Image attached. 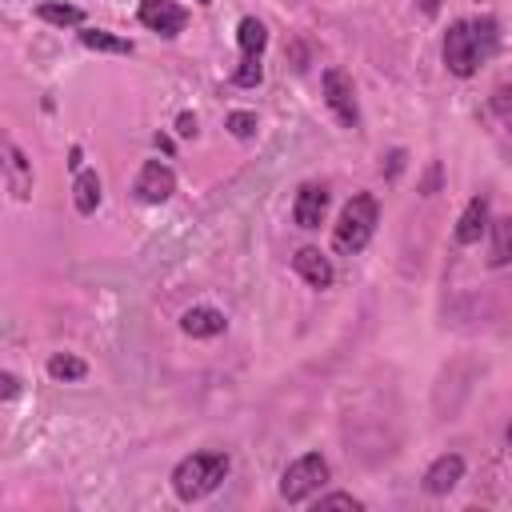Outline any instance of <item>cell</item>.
Here are the masks:
<instances>
[{
	"instance_id": "20",
	"label": "cell",
	"mask_w": 512,
	"mask_h": 512,
	"mask_svg": "<svg viewBox=\"0 0 512 512\" xmlns=\"http://www.w3.org/2000/svg\"><path fill=\"white\" fill-rule=\"evenodd\" d=\"M260 80H264L260 56H244V60H240V68L232 72V84H236V88H256Z\"/></svg>"
},
{
	"instance_id": "11",
	"label": "cell",
	"mask_w": 512,
	"mask_h": 512,
	"mask_svg": "<svg viewBox=\"0 0 512 512\" xmlns=\"http://www.w3.org/2000/svg\"><path fill=\"white\" fill-rule=\"evenodd\" d=\"M292 268H296V276H304L312 288H332V280H336L332 260H328L320 248H300V252L292 256Z\"/></svg>"
},
{
	"instance_id": "10",
	"label": "cell",
	"mask_w": 512,
	"mask_h": 512,
	"mask_svg": "<svg viewBox=\"0 0 512 512\" xmlns=\"http://www.w3.org/2000/svg\"><path fill=\"white\" fill-rule=\"evenodd\" d=\"M4 180H8V192L16 200H28L32 196V164L16 148V140H4Z\"/></svg>"
},
{
	"instance_id": "3",
	"label": "cell",
	"mask_w": 512,
	"mask_h": 512,
	"mask_svg": "<svg viewBox=\"0 0 512 512\" xmlns=\"http://www.w3.org/2000/svg\"><path fill=\"white\" fill-rule=\"evenodd\" d=\"M228 476V456L224 452H192L172 468V488L180 500H204L208 492L220 488V480Z\"/></svg>"
},
{
	"instance_id": "9",
	"label": "cell",
	"mask_w": 512,
	"mask_h": 512,
	"mask_svg": "<svg viewBox=\"0 0 512 512\" xmlns=\"http://www.w3.org/2000/svg\"><path fill=\"white\" fill-rule=\"evenodd\" d=\"M460 480H464V456L444 452V456H436V460L428 464V472H424V492H432V496H448Z\"/></svg>"
},
{
	"instance_id": "27",
	"label": "cell",
	"mask_w": 512,
	"mask_h": 512,
	"mask_svg": "<svg viewBox=\"0 0 512 512\" xmlns=\"http://www.w3.org/2000/svg\"><path fill=\"white\" fill-rule=\"evenodd\" d=\"M196 4H212V0H196Z\"/></svg>"
},
{
	"instance_id": "12",
	"label": "cell",
	"mask_w": 512,
	"mask_h": 512,
	"mask_svg": "<svg viewBox=\"0 0 512 512\" xmlns=\"http://www.w3.org/2000/svg\"><path fill=\"white\" fill-rule=\"evenodd\" d=\"M180 328H184L188 336H196V340H208V336H220V332L228 328V320H224L220 308L196 304V308H188V312L180 316Z\"/></svg>"
},
{
	"instance_id": "19",
	"label": "cell",
	"mask_w": 512,
	"mask_h": 512,
	"mask_svg": "<svg viewBox=\"0 0 512 512\" xmlns=\"http://www.w3.org/2000/svg\"><path fill=\"white\" fill-rule=\"evenodd\" d=\"M36 16L44 20V24H56V28H72V24H84V12L80 8H72V4H40L36 8Z\"/></svg>"
},
{
	"instance_id": "16",
	"label": "cell",
	"mask_w": 512,
	"mask_h": 512,
	"mask_svg": "<svg viewBox=\"0 0 512 512\" xmlns=\"http://www.w3.org/2000/svg\"><path fill=\"white\" fill-rule=\"evenodd\" d=\"M80 44L84 48H92V52H112V56H132V40H124V36H112V32H104V28H84L80 32Z\"/></svg>"
},
{
	"instance_id": "26",
	"label": "cell",
	"mask_w": 512,
	"mask_h": 512,
	"mask_svg": "<svg viewBox=\"0 0 512 512\" xmlns=\"http://www.w3.org/2000/svg\"><path fill=\"white\" fill-rule=\"evenodd\" d=\"M508 444H512V424H508Z\"/></svg>"
},
{
	"instance_id": "6",
	"label": "cell",
	"mask_w": 512,
	"mask_h": 512,
	"mask_svg": "<svg viewBox=\"0 0 512 512\" xmlns=\"http://www.w3.org/2000/svg\"><path fill=\"white\" fill-rule=\"evenodd\" d=\"M140 24H144V28H152L156 36L172 40V36H180V32H184L188 12H184L180 4H172V0H140Z\"/></svg>"
},
{
	"instance_id": "25",
	"label": "cell",
	"mask_w": 512,
	"mask_h": 512,
	"mask_svg": "<svg viewBox=\"0 0 512 512\" xmlns=\"http://www.w3.org/2000/svg\"><path fill=\"white\" fill-rule=\"evenodd\" d=\"M416 4H420V12H424V16H436L444 0H416Z\"/></svg>"
},
{
	"instance_id": "18",
	"label": "cell",
	"mask_w": 512,
	"mask_h": 512,
	"mask_svg": "<svg viewBox=\"0 0 512 512\" xmlns=\"http://www.w3.org/2000/svg\"><path fill=\"white\" fill-rule=\"evenodd\" d=\"M236 44H240V52H244V56H260V52H264V44H268L264 24H260L256 16H244V20H240V28H236Z\"/></svg>"
},
{
	"instance_id": "7",
	"label": "cell",
	"mask_w": 512,
	"mask_h": 512,
	"mask_svg": "<svg viewBox=\"0 0 512 512\" xmlns=\"http://www.w3.org/2000/svg\"><path fill=\"white\" fill-rule=\"evenodd\" d=\"M132 192H136V200H144V204H164V200L176 192V176H172V168H168V164L148 160V164L140 168V176H136Z\"/></svg>"
},
{
	"instance_id": "17",
	"label": "cell",
	"mask_w": 512,
	"mask_h": 512,
	"mask_svg": "<svg viewBox=\"0 0 512 512\" xmlns=\"http://www.w3.org/2000/svg\"><path fill=\"white\" fill-rule=\"evenodd\" d=\"M48 376L60 380V384H76V380L88 376V364L72 352H56V356H48Z\"/></svg>"
},
{
	"instance_id": "8",
	"label": "cell",
	"mask_w": 512,
	"mask_h": 512,
	"mask_svg": "<svg viewBox=\"0 0 512 512\" xmlns=\"http://www.w3.org/2000/svg\"><path fill=\"white\" fill-rule=\"evenodd\" d=\"M324 212H328V188L324 184H300L296 188V200H292V220H296V228H320V220H324Z\"/></svg>"
},
{
	"instance_id": "15",
	"label": "cell",
	"mask_w": 512,
	"mask_h": 512,
	"mask_svg": "<svg viewBox=\"0 0 512 512\" xmlns=\"http://www.w3.org/2000/svg\"><path fill=\"white\" fill-rule=\"evenodd\" d=\"M72 200H76V212H80V216L96 212V204H100V176H96L92 168H80V172H76V180H72Z\"/></svg>"
},
{
	"instance_id": "22",
	"label": "cell",
	"mask_w": 512,
	"mask_h": 512,
	"mask_svg": "<svg viewBox=\"0 0 512 512\" xmlns=\"http://www.w3.org/2000/svg\"><path fill=\"white\" fill-rule=\"evenodd\" d=\"M328 508H352V512H360L364 504L356 496H348V492H328V496L316 500V512H328Z\"/></svg>"
},
{
	"instance_id": "4",
	"label": "cell",
	"mask_w": 512,
	"mask_h": 512,
	"mask_svg": "<svg viewBox=\"0 0 512 512\" xmlns=\"http://www.w3.org/2000/svg\"><path fill=\"white\" fill-rule=\"evenodd\" d=\"M324 480H328V460H324L320 452H304V456H296V460L280 472V496H284L288 504H300V500H308L312 492H320Z\"/></svg>"
},
{
	"instance_id": "23",
	"label": "cell",
	"mask_w": 512,
	"mask_h": 512,
	"mask_svg": "<svg viewBox=\"0 0 512 512\" xmlns=\"http://www.w3.org/2000/svg\"><path fill=\"white\" fill-rule=\"evenodd\" d=\"M176 132H180V136H196V116L180 112V120H176Z\"/></svg>"
},
{
	"instance_id": "2",
	"label": "cell",
	"mask_w": 512,
	"mask_h": 512,
	"mask_svg": "<svg viewBox=\"0 0 512 512\" xmlns=\"http://www.w3.org/2000/svg\"><path fill=\"white\" fill-rule=\"evenodd\" d=\"M376 220H380L376 196H372V192H356V196L340 208V220L332 224V248H336L340 256L364 252V244H368L372 232H376Z\"/></svg>"
},
{
	"instance_id": "1",
	"label": "cell",
	"mask_w": 512,
	"mask_h": 512,
	"mask_svg": "<svg viewBox=\"0 0 512 512\" xmlns=\"http://www.w3.org/2000/svg\"><path fill=\"white\" fill-rule=\"evenodd\" d=\"M496 48H500L496 20L492 16H472V20H456L444 32L440 56H444V68L452 76H476L496 56Z\"/></svg>"
},
{
	"instance_id": "21",
	"label": "cell",
	"mask_w": 512,
	"mask_h": 512,
	"mask_svg": "<svg viewBox=\"0 0 512 512\" xmlns=\"http://www.w3.org/2000/svg\"><path fill=\"white\" fill-rule=\"evenodd\" d=\"M224 128H228L236 140H248V136L256 132V112H232V116L224 120Z\"/></svg>"
},
{
	"instance_id": "24",
	"label": "cell",
	"mask_w": 512,
	"mask_h": 512,
	"mask_svg": "<svg viewBox=\"0 0 512 512\" xmlns=\"http://www.w3.org/2000/svg\"><path fill=\"white\" fill-rule=\"evenodd\" d=\"M0 384H4V400H12V396H16V388H20L12 372H4V380H0Z\"/></svg>"
},
{
	"instance_id": "5",
	"label": "cell",
	"mask_w": 512,
	"mask_h": 512,
	"mask_svg": "<svg viewBox=\"0 0 512 512\" xmlns=\"http://www.w3.org/2000/svg\"><path fill=\"white\" fill-rule=\"evenodd\" d=\"M324 104L332 108V116L344 124V128H360V104H356V84L344 68H324Z\"/></svg>"
},
{
	"instance_id": "14",
	"label": "cell",
	"mask_w": 512,
	"mask_h": 512,
	"mask_svg": "<svg viewBox=\"0 0 512 512\" xmlns=\"http://www.w3.org/2000/svg\"><path fill=\"white\" fill-rule=\"evenodd\" d=\"M488 236H492V244H488V264H492V268H504V264L512 260V216L488 220Z\"/></svg>"
},
{
	"instance_id": "13",
	"label": "cell",
	"mask_w": 512,
	"mask_h": 512,
	"mask_svg": "<svg viewBox=\"0 0 512 512\" xmlns=\"http://www.w3.org/2000/svg\"><path fill=\"white\" fill-rule=\"evenodd\" d=\"M484 228H488V196H472L456 220V244H476Z\"/></svg>"
}]
</instances>
